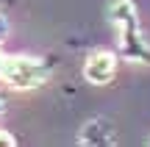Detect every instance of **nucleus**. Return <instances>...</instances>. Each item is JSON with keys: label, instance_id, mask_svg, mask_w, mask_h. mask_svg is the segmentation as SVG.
Here are the masks:
<instances>
[{"label": "nucleus", "instance_id": "1a4fd4ad", "mask_svg": "<svg viewBox=\"0 0 150 147\" xmlns=\"http://www.w3.org/2000/svg\"><path fill=\"white\" fill-rule=\"evenodd\" d=\"M6 108H8V106H6V100H3V97H0V117H3V114H6Z\"/></svg>", "mask_w": 150, "mask_h": 147}, {"label": "nucleus", "instance_id": "0eeeda50", "mask_svg": "<svg viewBox=\"0 0 150 147\" xmlns=\"http://www.w3.org/2000/svg\"><path fill=\"white\" fill-rule=\"evenodd\" d=\"M14 144H17L14 133H8V131H3V128H0V147H14Z\"/></svg>", "mask_w": 150, "mask_h": 147}, {"label": "nucleus", "instance_id": "423d86ee", "mask_svg": "<svg viewBox=\"0 0 150 147\" xmlns=\"http://www.w3.org/2000/svg\"><path fill=\"white\" fill-rule=\"evenodd\" d=\"M8 31H11V25H8V17H6V11L0 8V42H6V39H8Z\"/></svg>", "mask_w": 150, "mask_h": 147}, {"label": "nucleus", "instance_id": "f257e3e1", "mask_svg": "<svg viewBox=\"0 0 150 147\" xmlns=\"http://www.w3.org/2000/svg\"><path fill=\"white\" fill-rule=\"evenodd\" d=\"M53 75V67L39 56H8L0 81L14 92H33L45 86Z\"/></svg>", "mask_w": 150, "mask_h": 147}, {"label": "nucleus", "instance_id": "f03ea898", "mask_svg": "<svg viewBox=\"0 0 150 147\" xmlns=\"http://www.w3.org/2000/svg\"><path fill=\"white\" fill-rule=\"evenodd\" d=\"M120 56L114 50H92L83 61V81L92 86H108L117 78Z\"/></svg>", "mask_w": 150, "mask_h": 147}, {"label": "nucleus", "instance_id": "39448f33", "mask_svg": "<svg viewBox=\"0 0 150 147\" xmlns=\"http://www.w3.org/2000/svg\"><path fill=\"white\" fill-rule=\"evenodd\" d=\"M108 22L114 25V31L139 25V11L131 0H111L108 3Z\"/></svg>", "mask_w": 150, "mask_h": 147}, {"label": "nucleus", "instance_id": "6e6552de", "mask_svg": "<svg viewBox=\"0 0 150 147\" xmlns=\"http://www.w3.org/2000/svg\"><path fill=\"white\" fill-rule=\"evenodd\" d=\"M6 58H8V56L0 50V78H3V70H6Z\"/></svg>", "mask_w": 150, "mask_h": 147}, {"label": "nucleus", "instance_id": "20e7f679", "mask_svg": "<svg viewBox=\"0 0 150 147\" xmlns=\"http://www.w3.org/2000/svg\"><path fill=\"white\" fill-rule=\"evenodd\" d=\"M78 142L86 144V147H111V144L120 142V136H117L114 122H108V120H103V117H97V120H89L83 128H81Z\"/></svg>", "mask_w": 150, "mask_h": 147}, {"label": "nucleus", "instance_id": "7ed1b4c3", "mask_svg": "<svg viewBox=\"0 0 150 147\" xmlns=\"http://www.w3.org/2000/svg\"><path fill=\"white\" fill-rule=\"evenodd\" d=\"M117 56L128 64H150V42L142 33V25L117 31Z\"/></svg>", "mask_w": 150, "mask_h": 147}]
</instances>
